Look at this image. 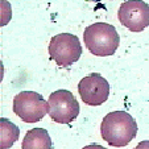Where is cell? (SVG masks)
Wrapping results in <instances>:
<instances>
[{
	"mask_svg": "<svg viewBox=\"0 0 149 149\" xmlns=\"http://www.w3.org/2000/svg\"><path fill=\"white\" fill-rule=\"evenodd\" d=\"M49 116L59 124H69L79 115V103L68 90H57L49 96Z\"/></svg>",
	"mask_w": 149,
	"mask_h": 149,
	"instance_id": "5",
	"label": "cell"
},
{
	"mask_svg": "<svg viewBox=\"0 0 149 149\" xmlns=\"http://www.w3.org/2000/svg\"><path fill=\"white\" fill-rule=\"evenodd\" d=\"M119 21L131 32H143L149 26V4L143 0H125L119 7Z\"/></svg>",
	"mask_w": 149,
	"mask_h": 149,
	"instance_id": "6",
	"label": "cell"
},
{
	"mask_svg": "<svg viewBox=\"0 0 149 149\" xmlns=\"http://www.w3.org/2000/svg\"><path fill=\"white\" fill-rule=\"evenodd\" d=\"M78 91L83 103L95 107L107 102L110 95V84L100 74L93 73L81 79L78 83Z\"/></svg>",
	"mask_w": 149,
	"mask_h": 149,
	"instance_id": "7",
	"label": "cell"
},
{
	"mask_svg": "<svg viewBox=\"0 0 149 149\" xmlns=\"http://www.w3.org/2000/svg\"><path fill=\"white\" fill-rule=\"evenodd\" d=\"M137 123L125 111H113L104 116L100 124V135L108 145L121 148L136 137Z\"/></svg>",
	"mask_w": 149,
	"mask_h": 149,
	"instance_id": "1",
	"label": "cell"
},
{
	"mask_svg": "<svg viewBox=\"0 0 149 149\" xmlns=\"http://www.w3.org/2000/svg\"><path fill=\"white\" fill-rule=\"evenodd\" d=\"M50 58L61 68H69L75 63L82 54L78 37L71 33H59L52 37L49 42Z\"/></svg>",
	"mask_w": 149,
	"mask_h": 149,
	"instance_id": "3",
	"label": "cell"
},
{
	"mask_svg": "<svg viewBox=\"0 0 149 149\" xmlns=\"http://www.w3.org/2000/svg\"><path fill=\"white\" fill-rule=\"evenodd\" d=\"M13 112L25 123H37L49 112V103L38 93L21 91L13 99Z\"/></svg>",
	"mask_w": 149,
	"mask_h": 149,
	"instance_id": "4",
	"label": "cell"
},
{
	"mask_svg": "<svg viewBox=\"0 0 149 149\" xmlns=\"http://www.w3.org/2000/svg\"><path fill=\"white\" fill-rule=\"evenodd\" d=\"M83 41L88 52L98 57L112 56L119 48L120 37L116 28L107 23H95L83 32Z\"/></svg>",
	"mask_w": 149,
	"mask_h": 149,
	"instance_id": "2",
	"label": "cell"
},
{
	"mask_svg": "<svg viewBox=\"0 0 149 149\" xmlns=\"http://www.w3.org/2000/svg\"><path fill=\"white\" fill-rule=\"evenodd\" d=\"M24 149H33V148H52V140L49 133L44 128H33L28 131L23 141Z\"/></svg>",
	"mask_w": 149,
	"mask_h": 149,
	"instance_id": "8",
	"label": "cell"
},
{
	"mask_svg": "<svg viewBox=\"0 0 149 149\" xmlns=\"http://www.w3.org/2000/svg\"><path fill=\"white\" fill-rule=\"evenodd\" d=\"M20 135V130L16 124L9 121L8 119H0V146L1 148H11L17 141Z\"/></svg>",
	"mask_w": 149,
	"mask_h": 149,
	"instance_id": "9",
	"label": "cell"
}]
</instances>
